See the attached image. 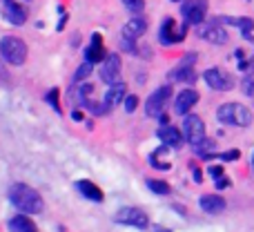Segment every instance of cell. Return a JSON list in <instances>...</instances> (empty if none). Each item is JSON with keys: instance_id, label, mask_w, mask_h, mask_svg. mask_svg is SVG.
<instances>
[{"instance_id": "obj_1", "label": "cell", "mask_w": 254, "mask_h": 232, "mask_svg": "<svg viewBox=\"0 0 254 232\" xmlns=\"http://www.w3.org/2000/svg\"><path fill=\"white\" fill-rule=\"evenodd\" d=\"M9 201L20 212H25V215H38V212L43 210V197H40L31 185H25V183L11 185V190H9Z\"/></svg>"}, {"instance_id": "obj_2", "label": "cell", "mask_w": 254, "mask_h": 232, "mask_svg": "<svg viewBox=\"0 0 254 232\" xmlns=\"http://www.w3.org/2000/svg\"><path fill=\"white\" fill-rule=\"evenodd\" d=\"M216 118L223 125H234V127H248L252 123V112L241 103H223L216 110Z\"/></svg>"}, {"instance_id": "obj_3", "label": "cell", "mask_w": 254, "mask_h": 232, "mask_svg": "<svg viewBox=\"0 0 254 232\" xmlns=\"http://www.w3.org/2000/svg\"><path fill=\"white\" fill-rule=\"evenodd\" d=\"M0 56H2L4 63H9V65H13V67L25 65L27 45L22 43L20 38H16V36H4V38L0 40Z\"/></svg>"}, {"instance_id": "obj_4", "label": "cell", "mask_w": 254, "mask_h": 232, "mask_svg": "<svg viewBox=\"0 0 254 232\" xmlns=\"http://www.w3.org/2000/svg\"><path fill=\"white\" fill-rule=\"evenodd\" d=\"M147 31V20L143 16H134L131 20L125 22L123 27V36H121V47L123 49H129V52H136V40Z\"/></svg>"}, {"instance_id": "obj_5", "label": "cell", "mask_w": 254, "mask_h": 232, "mask_svg": "<svg viewBox=\"0 0 254 232\" xmlns=\"http://www.w3.org/2000/svg\"><path fill=\"white\" fill-rule=\"evenodd\" d=\"M183 136L194 150L205 141V123H203L201 116L196 114H188L183 121Z\"/></svg>"}, {"instance_id": "obj_6", "label": "cell", "mask_w": 254, "mask_h": 232, "mask_svg": "<svg viewBox=\"0 0 254 232\" xmlns=\"http://www.w3.org/2000/svg\"><path fill=\"white\" fill-rule=\"evenodd\" d=\"M181 13H183L188 27L203 25V20H205V16H207V0H185L183 7H181Z\"/></svg>"}, {"instance_id": "obj_7", "label": "cell", "mask_w": 254, "mask_h": 232, "mask_svg": "<svg viewBox=\"0 0 254 232\" xmlns=\"http://www.w3.org/2000/svg\"><path fill=\"white\" fill-rule=\"evenodd\" d=\"M121 70H123V63H121L119 54H107V58L101 63L98 76H101L103 83L114 85V83H121Z\"/></svg>"}, {"instance_id": "obj_8", "label": "cell", "mask_w": 254, "mask_h": 232, "mask_svg": "<svg viewBox=\"0 0 254 232\" xmlns=\"http://www.w3.org/2000/svg\"><path fill=\"white\" fill-rule=\"evenodd\" d=\"M203 78H205V83L210 85V89H214V92H230V89L234 87V78L228 72L221 70V67H210V70L203 74Z\"/></svg>"}, {"instance_id": "obj_9", "label": "cell", "mask_w": 254, "mask_h": 232, "mask_svg": "<svg viewBox=\"0 0 254 232\" xmlns=\"http://www.w3.org/2000/svg\"><path fill=\"white\" fill-rule=\"evenodd\" d=\"M188 34V25L183 22V27H176L174 18H165L161 25V31H158V40L163 45H174V43H181Z\"/></svg>"}, {"instance_id": "obj_10", "label": "cell", "mask_w": 254, "mask_h": 232, "mask_svg": "<svg viewBox=\"0 0 254 232\" xmlns=\"http://www.w3.org/2000/svg\"><path fill=\"white\" fill-rule=\"evenodd\" d=\"M194 61H196V54H188V56L183 58V61L179 63V67H174V70L170 72V78L176 80V83H194L196 80V74H194Z\"/></svg>"}, {"instance_id": "obj_11", "label": "cell", "mask_w": 254, "mask_h": 232, "mask_svg": "<svg viewBox=\"0 0 254 232\" xmlns=\"http://www.w3.org/2000/svg\"><path fill=\"white\" fill-rule=\"evenodd\" d=\"M172 96V89L167 87V85H163V87H158L156 92L149 94L147 103H145V114L147 116H161L163 107H165V103L170 101Z\"/></svg>"}, {"instance_id": "obj_12", "label": "cell", "mask_w": 254, "mask_h": 232, "mask_svg": "<svg viewBox=\"0 0 254 232\" xmlns=\"http://www.w3.org/2000/svg\"><path fill=\"white\" fill-rule=\"evenodd\" d=\"M196 103H198V92L196 89H181V92L176 94V98H174V112L176 114L188 116L190 110H192Z\"/></svg>"}, {"instance_id": "obj_13", "label": "cell", "mask_w": 254, "mask_h": 232, "mask_svg": "<svg viewBox=\"0 0 254 232\" xmlns=\"http://www.w3.org/2000/svg\"><path fill=\"white\" fill-rule=\"evenodd\" d=\"M198 36H201L203 40H207V43H212V45H225L230 40L228 31L221 27L219 20H214L207 27H201V29H198Z\"/></svg>"}, {"instance_id": "obj_14", "label": "cell", "mask_w": 254, "mask_h": 232, "mask_svg": "<svg viewBox=\"0 0 254 232\" xmlns=\"http://www.w3.org/2000/svg\"><path fill=\"white\" fill-rule=\"evenodd\" d=\"M116 221L125 226H131V228H145L147 226V215L138 208H123V210L116 215Z\"/></svg>"}, {"instance_id": "obj_15", "label": "cell", "mask_w": 254, "mask_h": 232, "mask_svg": "<svg viewBox=\"0 0 254 232\" xmlns=\"http://www.w3.org/2000/svg\"><path fill=\"white\" fill-rule=\"evenodd\" d=\"M107 58V52H105V45H103V36L98 34H92V43L85 47V61L87 63H103Z\"/></svg>"}, {"instance_id": "obj_16", "label": "cell", "mask_w": 254, "mask_h": 232, "mask_svg": "<svg viewBox=\"0 0 254 232\" xmlns=\"http://www.w3.org/2000/svg\"><path fill=\"white\" fill-rule=\"evenodd\" d=\"M2 16L7 18V22L20 27V25H25L27 22V9L22 7V4L9 0V2H4V7H2Z\"/></svg>"}, {"instance_id": "obj_17", "label": "cell", "mask_w": 254, "mask_h": 232, "mask_svg": "<svg viewBox=\"0 0 254 232\" xmlns=\"http://www.w3.org/2000/svg\"><path fill=\"white\" fill-rule=\"evenodd\" d=\"M156 136L165 148H181V143H183V132L176 130L174 125H163L156 132Z\"/></svg>"}, {"instance_id": "obj_18", "label": "cell", "mask_w": 254, "mask_h": 232, "mask_svg": "<svg viewBox=\"0 0 254 232\" xmlns=\"http://www.w3.org/2000/svg\"><path fill=\"white\" fill-rule=\"evenodd\" d=\"M216 20L221 22V25H234V27H239L241 29V34H243V38L246 40H254V36H252V29H254V20L252 18H232V16H219Z\"/></svg>"}, {"instance_id": "obj_19", "label": "cell", "mask_w": 254, "mask_h": 232, "mask_svg": "<svg viewBox=\"0 0 254 232\" xmlns=\"http://www.w3.org/2000/svg\"><path fill=\"white\" fill-rule=\"evenodd\" d=\"M198 206H201V210L207 212V215H219V212L225 210V199L219 197V194H203Z\"/></svg>"}, {"instance_id": "obj_20", "label": "cell", "mask_w": 254, "mask_h": 232, "mask_svg": "<svg viewBox=\"0 0 254 232\" xmlns=\"http://www.w3.org/2000/svg\"><path fill=\"white\" fill-rule=\"evenodd\" d=\"M125 89H127V85L121 80V83H114V85H110V89L105 92V98H103V107H114V105H119L125 96Z\"/></svg>"}, {"instance_id": "obj_21", "label": "cell", "mask_w": 254, "mask_h": 232, "mask_svg": "<svg viewBox=\"0 0 254 232\" xmlns=\"http://www.w3.org/2000/svg\"><path fill=\"white\" fill-rule=\"evenodd\" d=\"M76 188L80 190V192L85 194V197L87 199H92V201H103V199H105V194H103V190L98 188L96 183H92V181H78V183H76Z\"/></svg>"}, {"instance_id": "obj_22", "label": "cell", "mask_w": 254, "mask_h": 232, "mask_svg": "<svg viewBox=\"0 0 254 232\" xmlns=\"http://www.w3.org/2000/svg\"><path fill=\"white\" fill-rule=\"evenodd\" d=\"M9 228L11 232H36V226L31 224V219H27L25 215H18L9 221Z\"/></svg>"}, {"instance_id": "obj_23", "label": "cell", "mask_w": 254, "mask_h": 232, "mask_svg": "<svg viewBox=\"0 0 254 232\" xmlns=\"http://www.w3.org/2000/svg\"><path fill=\"white\" fill-rule=\"evenodd\" d=\"M147 188L152 190V192H156V194H170L172 192L170 183H165V181H158V179H147Z\"/></svg>"}, {"instance_id": "obj_24", "label": "cell", "mask_w": 254, "mask_h": 232, "mask_svg": "<svg viewBox=\"0 0 254 232\" xmlns=\"http://www.w3.org/2000/svg\"><path fill=\"white\" fill-rule=\"evenodd\" d=\"M58 87H52L49 89V94H47V103H52V107H54V112H58V114H61V103H58Z\"/></svg>"}, {"instance_id": "obj_25", "label": "cell", "mask_w": 254, "mask_h": 232, "mask_svg": "<svg viewBox=\"0 0 254 232\" xmlns=\"http://www.w3.org/2000/svg\"><path fill=\"white\" fill-rule=\"evenodd\" d=\"M89 74H92V63H87V61H85L83 65L78 67V72H76V76H74V78H76V80H85Z\"/></svg>"}, {"instance_id": "obj_26", "label": "cell", "mask_w": 254, "mask_h": 232, "mask_svg": "<svg viewBox=\"0 0 254 232\" xmlns=\"http://www.w3.org/2000/svg\"><path fill=\"white\" fill-rule=\"evenodd\" d=\"M123 4L129 9L131 13H138L143 11V0H123Z\"/></svg>"}, {"instance_id": "obj_27", "label": "cell", "mask_w": 254, "mask_h": 232, "mask_svg": "<svg viewBox=\"0 0 254 232\" xmlns=\"http://www.w3.org/2000/svg\"><path fill=\"white\" fill-rule=\"evenodd\" d=\"M239 70L246 72V74H252V72H254V54H252L250 58H246V61L239 63Z\"/></svg>"}, {"instance_id": "obj_28", "label": "cell", "mask_w": 254, "mask_h": 232, "mask_svg": "<svg viewBox=\"0 0 254 232\" xmlns=\"http://www.w3.org/2000/svg\"><path fill=\"white\" fill-rule=\"evenodd\" d=\"M136 107H138V96H127L125 98V110L131 114V112H136Z\"/></svg>"}, {"instance_id": "obj_29", "label": "cell", "mask_w": 254, "mask_h": 232, "mask_svg": "<svg viewBox=\"0 0 254 232\" xmlns=\"http://www.w3.org/2000/svg\"><path fill=\"white\" fill-rule=\"evenodd\" d=\"M239 156H241V152H239V150H230V152L219 154V158H221V161H237Z\"/></svg>"}, {"instance_id": "obj_30", "label": "cell", "mask_w": 254, "mask_h": 232, "mask_svg": "<svg viewBox=\"0 0 254 232\" xmlns=\"http://www.w3.org/2000/svg\"><path fill=\"white\" fill-rule=\"evenodd\" d=\"M243 92H246L248 96H254V80L248 78L246 83H243Z\"/></svg>"}, {"instance_id": "obj_31", "label": "cell", "mask_w": 254, "mask_h": 232, "mask_svg": "<svg viewBox=\"0 0 254 232\" xmlns=\"http://www.w3.org/2000/svg\"><path fill=\"white\" fill-rule=\"evenodd\" d=\"M207 172H210L212 176H216V179H221V176H223V167H221V165H212Z\"/></svg>"}, {"instance_id": "obj_32", "label": "cell", "mask_w": 254, "mask_h": 232, "mask_svg": "<svg viewBox=\"0 0 254 232\" xmlns=\"http://www.w3.org/2000/svg\"><path fill=\"white\" fill-rule=\"evenodd\" d=\"M71 118H74V121H83L85 114H83L80 110H76V112H71Z\"/></svg>"}, {"instance_id": "obj_33", "label": "cell", "mask_w": 254, "mask_h": 232, "mask_svg": "<svg viewBox=\"0 0 254 232\" xmlns=\"http://www.w3.org/2000/svg\"><path fill=\"white\" fill-rule=\"evenodd\" d=\"M192 170H194V181H196V183H201V181H203V179H201V170H198L196 165H194Z\"/></svg>"}, {"instance_id": "obj_34", "label": "cell", "mask_w": 254, "mask_h": 232, "mask_svg": "<svg viewBox=\"0 0 254 232\" xmlns=\"http://www.w3.org/2000/svg\"><path fill=\"white\" fill-rule=\"evenodd\" d=\"M230 185V181H225L223 176H221V181H216V188H228Z\"/></svg>"}, {"instance_id": "obj_35", "label": "cell", "mask_w": 254, "mask_h": 232, "mask_svg": "<svg viewBox=\"0 0 254 232\" xmlns=\"http://www.w3.org/2000/svg\"><path fill=\"white\" fill-rule=\"evenodd\" d=\"M154 232H170V230L163 228V226H156V228H154Z\"/></svg>"}, {"instance_id": "obj_36", "label": "cell", "mask_w": 254, "mask_h": 232, "mask_svg": "<svg viewBox=\"0 0 254 232\" xmlns=\"http://www.w3.org/2000/svg\"><path fill=\"white\" fill-rule=\"evenodd\" d=\"M252 170H254V152H252Z\"/></svg>"}, {"instance_id": "obj_37", "label": "cell", "mask_w": 254, "mask_h": 232, "mask_svg": "<svg viewBox=\"0 0 254 232\" xmlns=\"http://www.w3.org/2000/svg\"><path fill=\"white\" fill-rule=\"evenodd\" d=\"M172 2H181V0H172Z\"/></svg>"}, {"instance_id": "obj_38", "label": "cell", "mask_w": 254, "mask_h": 232, "mask_svg": "<svg viewBox=\"0 0 254 232\" xmlns=\"http://www.w3.org/2000/svg\"><path fill=\"white\" fill-rule=\"evenodd\" d=\"M27 2H31V0H27Z\"/></svg>"}, {"instance_id": "obj_39", "label": "cell", "mask_w": 254, "mask_h": 232, "mask_svg": "<svg viewBox=\"0 0 254 232\" xmlns=\"http://www.w3.org/2000/svg\"><path fill=\"white\" fill-rule=\"evenodd\" d=\"M4 2H9V0H4Z\"/></svg>"}]
</instances>
